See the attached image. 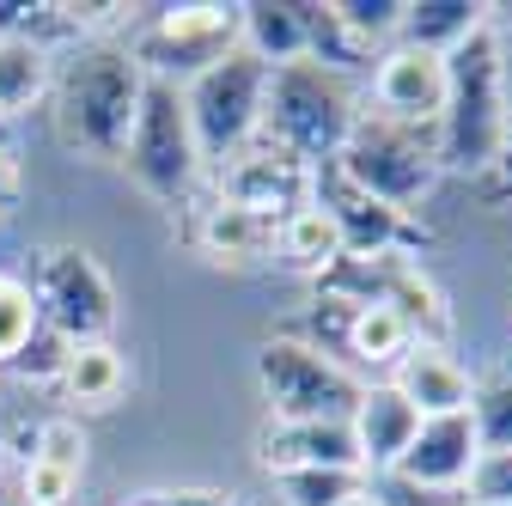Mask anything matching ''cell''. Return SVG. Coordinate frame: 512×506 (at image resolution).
I'll return each mask as SVG.
<instances>
[{
  "label": "cell",
  "mask_w": 512,
  "mask_h": 506,
  "mask_svg": "<svg viewBox=\"0 0 512 506\" xmlns=\"http://www.w3.org/2000/svg\"><path fill=\"white\" fill-rule=\"evenodd\" d=\"M147 74L116 37H86L68 55H55V86H49V129L74 159L116 165L135 129Z\"/></svg>",
  "instance_id": "obj_1"
},
{
  "label": "cell",
  "mask_w": 512,
  "mask_h": 506,
  "mask_svg": "<svg viewBox=\"0 0 512 506\" xmlns=\"http://www.w3.org/2000/svg\"><path fill=\"white\" fill-rule=\"evenodd\" d=\"M439 177L488 183L506 147V86H500V37L494 13L445 55V110L433 122Z\"/></svg>",
  "instance_id": "obj_2"
},
{
  "label": "cell",
  "mask_w": 512,
  "mask_h": 506,
  "mask_svg": "<svg viewBox=\"0 0 512 506\" xmlns=\"http://www.w3.org/2000/svg\"><path fill=\"white\" fill-rule=\"evenodd\" d=\"M360 122V92L348 74L324 68V61H287L269 68V92H263V129L256 141H269L281 153H293L299 165H330Z\"/></svg>",
  "instance_id": "obj_3"
},
{
  "label": "cell",
  "mask_w": 512,
  "mask_h": 506,
  "mask_svg": "<svg viewBox=\"0 0 512 506\" xmlns=\"http://www.w3.org/2000/svg\"><path fill=\"white\" fill-rule=\"evenodd\" d=\"M238 31H244V7H232V0H183V7H147V19L122 43L147 80L189 86L238 49Z\"/></svg>",
  "instance_id": "obj_4"
},
{
  "label": "cell",
  "mask_w": 512,
  "mask_h": 506,
  "mask_svg": "<svg viewBox=\"0 0 512 506\" xmlns=\"http://www.w3.org/2000/svg\"><path fill=\"white\" fill-rule=\"evenodd\" d=\"M128 177H135L141 196H153L159 208H183L189 196L202 189V153H196V135H189V110H183V86H165V80H147L141 92V110H135V129H128V147L116 159Z\"/></svg>",
  "instance_id": "obj_5"
},
{
  "label": "cell",
  "mask_w": 512,
  "mask_h": 506,
  "mask_svg": "<svg viewBox=\"0 0 512 506\" xmlns=\"http://www.w3.org/2000/svg\"><path fill=\"white\" fill-rule=\"evenodd\" d=\"M348 183H360L366 196H378L384 208L397 214H415L421 220V202L433 196L439 183V147H433V129H403V122H384L372 110H360L348 147L330 159Z\"/></svg>",
  "instance_id": "obj_6"
},
{
  "label": "cell",
  "mask_w": 512,
  "mask_h": 506,
  "mask_svg": "<svg viewBox=\"0 0 512 506\" xmlns=\"http://www.w3.org/2000/svg\"><path fill=\"white\" fill-rule=\"evenodd\" d=\"M263 92H269V68L250 49H232L226 61H214L208 74H196L183 86V110H189V135H196L202 171H220L226 159H238L256 129H263Z\"/></svg>",
  "instance_id": "obj_7"
},
{
  "label": "cell",
  "mask_w": 512,
  "mask_h": 506,
  "mask_svg": "<svg viewBox=\"0 0 512 506\" xmlns=\"http://www.w3.org/2000/svg\"><path fill=\"white\" fill-rule=\"evenodd\" d=\"M256 391L269 421H348L366 385L305 336H269L256 348Z\"/></svg>",
  "instance_id": "obj_8"
},
{
  "label": "cell",
  "mask_w": 512,
  "mask_h": 506,
  "mask_svg": "<svg viewBox=\"0 0 512 506\" xmlns=\"http://www.w3.org/2000/svg\"><path fill=\"white\" fill-rule=\"evenodd\" d=\"M43 330H55L68 348L80 342H110L116 330V281L110 269L92 257L86 244H55L37 257V269L25 275Z\"/></svg>",
  "instance_id": "obj_9"
},
{
  "label": "cell",
  "mask_w": 512,
  "mask_h": 506,
  "mask_svg": "<svg viewBox=\"0 0 512 506\" xmlns=\"http://www.w3.org/2000/svg\"><path fill=\"white\" fill-rule=\"evenodd\" d=\"M311 202L330 214V226L342 232V257H421L433 244V232L415 214L384 208L378 196H366L360 183H348L336 165L311 171Z\"/></svg>",
  "instance_id": "obj_10"
},
{
  "label": "cell",
  "mask_w": 512,
  "mask_h": 506,
  "mask_svg": "<svg viewBox=\"0 0 512 506\" xmlns=\"http://www.w3.org/2000/svg\"><path fill=\"white\" fill-rule=\"evenodd\" d=\"M177 220H183L177 226L183 244L214 269H263V263H275V226L244 214L238 202H226L220 189H208V177H202L196 196L177 208Z\"/></svg>",
  "instance_id": "obj_11"
},
{
  "label": "cell",
  "mask_w": 512,
  "mask_h": 506,
  "mask_svg": "<svg viewBox=\"0 0 512 506\" xmlns=\"http://www.w3.org/2000/svg\"><path fill=\"white\" fill-rule=\"evenodd\" d=\"M208 189H220V196L238 202L244 214L281 226L293 208L311 202V165H299L293 153H281L269 141H250L238 159H226L220 171H208Z\"/></svg>",
  "instance_id": "obj_12"
},
{
  "label": "cell",
  "mask_w": 512,
  "mask_h": 506,
  "mask_svg": "<svg viewBox=\"0 0 512 506\" xmlns=\"http://www.w3.org/2000/svg\"><path fill=\"white\" fill-rule=\"evenodd\" d=\"M372 116L403 122V129H433L445 110V55L427 49H403L391 43L372 61Z\"/></svg>",
  "instance_id": "obj_13"
},
{
  "label": "cell",
  "mask_w": 512,
  "mask_h": 506,
  "mask_svg": "<svg viewBox=\"0 0 512 506\" xmlns=\"http://www.w3.org/2000/svg\"><path fill=\"white\" fill-rule=\"evenodd\" d=\"M476 458H482V439H476L470 415H427L391 476L403 488H421V494H458L470 482Z\"/></svg>",
  "instance_id": "obj_14"
},
{
  "label": "cell",
  "mask_w": 512,
  "mask_h": 506,
  "mask_svg": "<svg viewBox=\"0 0 512 506\" xmlns=\"http://www.w3.org/2000/svg\"><path fill=\"white\" fill-rule=\"evenodd\" d=\"M86 427L74 415H49L31 427V452L19 470V500L25 506H74L86 482Z\"/></svg>",
  "instance_id": "obj_15"
},
{
  "label": "cell",
  "mask_w": 512,
  "mask_h": 506,
  "mask_svg": "<svg viewBox=\"0 0 512 506\" xmlns=\"http://www.w3.org/2000/svg\"><path fill=\"white\" fill-rule=\"evenodd\" d=\"M397 385V397L427 421V415H470V391H476V372L458 360V348H433V342H415L397 372L384 378Z\"/></svg>",
  "instance_id": "obj_16"
},
{
  "label": "cell",
  "mask_w": 512,
  "mask_h": 506,
  "mask_svg": "<svg viewBox=\"0 0 512 506\" xmlns=\"http://www.w3.org/2000/svg\"><path fill=\"white\" fill-rule=\"evenodd\" d=\"M256 464L281 470H360L348 421H269L256 433Z\"/></svg>",
  "instance_id": "obj_17"
},
{
  "label": "cell",
  "mask_w": 512,
  "mask_h": 506,
  "mask_svg": "<svg viewBox=\"0 0 512 506\" xmlns=\"http://www.w3.org/2000/svg\"><path fill=\"white\" fill-rule=\"evenodd\" d=\"M415 427H421V415L397 397V385H366L360 391V403H354V415H348V433H354V452H360V470L366 476H391L397 470V458L409 452V439H415Z\"/></svg>",
  "instance_id": "obj_18"
},
{
  "label": "cell",
  "mask_w": 512,
  "mask_h": 506,
  "mask_svg": "<svg viewBox=\"0 0 512 506\" xmlns=\"http://www.w3.org/2000/svg\"><path fill=\"white\" fill-rule=\"evenodd\" d=\"M488 13H494L488 0H403L397 43L403 49H427V55H452Z\"/></svg>",
  "instance_id": "obj_19"
},
{
  "label": "cell",
  "mask_w": 512,
  "mask_h": 506,
  "mask_svg": "<svg viewBox=\"0 0 512 506\" xmlns=\"http://www.w3.org/2000/svg\"><path fill=\"white\" fill-rule=\"evenodd\" d=\"M238 49H250L263 68L305 61V55H311L305 0H250V7H244V31H238Z\"/></svg>",
  "instance_id": "obj_20"
},
{
  "label": "cell",
  "mask_w": 512,
  "mask_h": 506,
  "mask_svg": "<svg viewBox=\"0 0 512 506\" xmlns=\"http://www.w3.org/2000/svg\"><path fill=\"white\" fill-rule=\"evenodd\" d=\"M275 263H281L287 275H305V281H324V275L342 263V232L330 226V214L317 208V202L293 208V214L275 226Z\"/></svg>",
  "instance_id": "obj_21"
},
{
  "label": "cell",
  "mask_w": 512,
  "mask_h": 506,
  "mask_svg": "<svg viewBox=\"0 0 512 506\" xmlns=\"http://www.w3.org/2000/svg\"><path fill=\"white\" fill-rule=\"evenodd\" d=\"M55 391L80 409H116L128 391V360L116 354V342H80V348H68Z\"/></svg>",
  "instance_id": "obj_22"
},
{
  "label": "cell",
  "mask_w": 512,
  "mask_h": 506,
  "mask_svg": "<svg viewBox=\"0 0 512 506\" xmlns=\"http://www.w3.org/2000/svg\"><path fill=\"white\" fill-rule=\"evenodd\" d=\"M55 86V55L31 37L0 43V116H25Z\"/></svg>",
  "instance_id": "obj_23"
},
{
  "label": "cell",
  "mask_w": 512,
  "mask_h": 506,
  "mask_svg": "<svg viewBox=\"0 0 512 506\" xmlns=\"http://www.w3.org/2000/svg\"><path fill=\"white\" fill-rule=\"evenodd\" d=\"M366 488H372L366 470H281L275 476L281 506H348Z\"/></svg>",
  "instance_id": "obj_24"
},
{
  "label": "cell",
  "mask_w": 512,
  "mask_h": 506,
  "mask_svg": "<svg viewBox=\"0 0 512 506\" xmlns=\"http://www.w3.org/2000/svg\"><path fill=\"white\" fill-rule=\"evenodd\" d=\"M470 427L482 452H512V366H494L470 391Z\"/></svg>",
  "instance_id": "obj_25"
},
{
  "label": "cell",
  "mask_w": 512,
  "mask_h": 506,
  "mask_svg": "<svg viewBox=\"0 0 512 506\" xmlns=\"http://www.w3.org/2000/svg\"><path fill=\"white\" fill-rule=\"evenodd\" d=\"M336 25L378 61L384 49L397 43V19H403V0H330Z\"/></svg>",
  "instance_id": "obj_26"
},
{
  "label": "cell",
  "mask_w": 512,
  "mask_h": 506,
  "mask_svg": "<svg viewBox=\"0 0 512 506\" xmlns=\"http://www.w3.org/2000/svg\"><path fill=\"white\" fill-rule=\"evenodd\" d=\"M43 330L37 318V299H31V281L13 275V269H0V366H13V354Z\"/></svg>",
  "instance_id": "obj_27"
},
{
  "label": "cell",
  "mask_w": 512,
  "mask_h": 506,
  "mask_svg": "<svg viewBox=\"0 0 512 506\" xmlns=\"http://www.w3.org/2000/svg\"><path fill=\"white\" fill-rule=\"evenodd\" d=\"M494 37H500V86H506V147L494 177L482 183L488 202H512V7H494Z\"/></svg>",
  "instance_id": "obj_28"
},
{
  "label": "cell",
  "mask_w": 512,
  "mask_h": 506,
  "mask_svg": "<svg viewBox=\"0 0 512 506\" xmlns=\"http://www.w3.org/2000/svg\"><path fill=\"white\" fill-rule=\"evenodd\" d=\"M61 366H68V342H61L55 330H37L19 354H13V378H25V385H55L61 378Z\"/></svg>",
  "instance_id": "obj_29"
},
{
  "label": "cell",
  "mask_w": 512,
  "mask_h": 506,
  "mask_svg": "<svg viewBox=\"0 0 512 506\" xmlns=\"http://www.w3.org/2000/svg\"><path fill=\"white\" fill-rule=\"evenodd\" d=\"M464 488L476 506H512V452H482Z\"/></svg>",
  "instance_id": "obj_30"
},
{
  "label": "cell",
  "mask_w": 512,
  "mask_h": 506,
  "mask_svg": "<svg viewBox=\"0 0 512 506\" xmlns=\"http://www.w3.org/2000/svg\"><path fill=\"white\" fill-rule=\"evenodd\" d=\"M37 19H43V0H0V43H13V37L37 43Z\"/></svg>",
  "instance_id": "obj_31"
},
{
  "label": "cell",
  "mask_w": 512,
  "mask_h": 506,
  "mask_svg": "<svg viewBox=\"0 0 512 506\" xmlns=\"http://www.w3.org/2000/svg\"><path fill=\"white\" fill-rule=\"evenodd\" d=\"M19 189H25V165H19V153L7 141H0V208H13Z\"/></svg>",
  "instance_id": "obj_32"
},
{
  "label": "cell",
  "mask_w": 512,
  "mask_h": 506,
  "mask_svg": "<svg viewBox=\"0 0 512 506\" xmlns=\"http://www.w3.org/2000/svg\"><path fill=\"white\" fill-rule=\"evenodd\" d=\"M165 506H244L238 494H165Z\"/></svg>",
  "instance_id": "obj_33"
},
{
  "label": "cell",
  "mask_w": 512,
  "mask_h": 506,
  "mask_svg": "<svg viewBox=\"0 0 512 506\" xmlns=\"http://www.w3.org/2000/svg\"><path fill=\"white\" fill-rule=\"evenodd\" d=\"M122 506H165V494H135V500H122Z\"/></svg>",
  "instance_id": "obj_34"
},
{
  "label": "cell",
  "mask_w": 512,
  "mask_h": 506,
  "mask_svg": "<svg viewBox=\"0 0 512 506\" xmlns=\"http://www.w3.org/2000/svg\"><path fill=\"white\" fill-rule=\"evenodd\" d=\"M348 506H384V500H378V494L366 488V494H360V500H348Z\"/></svg>",
  "instance_id": "obj_35"
}]
</instances>
